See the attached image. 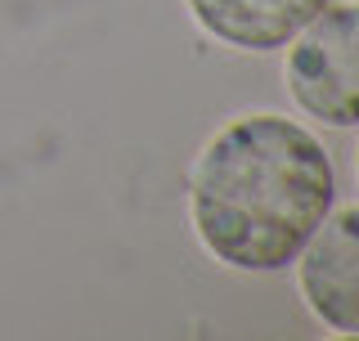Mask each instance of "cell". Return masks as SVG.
I'll use <instances>...</instances> for the list:
<instances>
[{
	"mask_svg": "<svg viewBox=\"0 0 359 341\" xmlns=\"http://www.w3.org/2000/svg\"><path fill=\"white\" fill-rule=\"evenodd\" d=\"M323 144L292 117L247 112L220 126L189 175V215L216 260L247 274L287 269L332 211Z\"/></svg>",
	"mask_w": 359,
	"mask_h": 341,
	"instance_id": "6da1fadb",
	"label": "cell"
},
{
	"mask_svg": "<svg viewBox=\"0 0 359 341\" xmlns=\"http://www.w3.org/2000/svg\"><path fill=\"white\" fill-rule=\"evenodd\" d=\"M287 90L323 126H359V0L323 5L287 41Z\"/></svg>",
	"mask_w": 359,
	"mask_h": 341,
	"instance_id": "7a4b0ae2",
	"label": "cell"
},
{
	"mask_svg": "<svg viewBox=\"0 0 359 341\" xmlns=\"http://www.w3.org/2000/svg\"><path fill=\"white\" fill-rule=\"evenodd\" d=\"M297 283L314 319L359 337V207L328 211L297 252Z\"/></svg>",
	"mask_w": 359,
	"mask_h": 341,
	"instance_id": "3957f363",
	"label": "cell"
},
{
	"mask_svg": "<svg viewBox=\"0 0 359 341\" xmlns=\"http://www.w3.org/2000/svg\"><path fill=\"white\" fill-rule=\"evenodd\" d=\"M328 0H189L198 27L233 50H278Z\"/></svg>",
	"mask_w": 359,
	"mask_h": 341,
	"instance_id": "277c9868",
	"label": "cell"
}]
</instances>
